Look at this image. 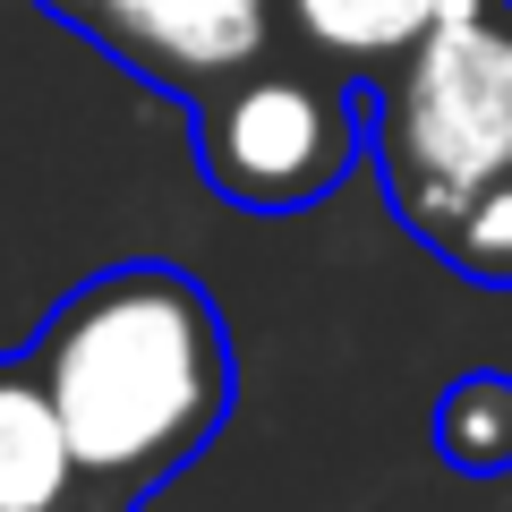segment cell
Returning a JSON list of instances; mask_svg holds the SVG:
<instances>
[{"label": "cell", "instance_id": "1", "mask_svg": "<svg viewBox=\"0 0 512 512\" xmlns=\"http://www.w3.org/2000/svg\"><path fill=\"white\" fill-rule=\"evenodd\" d=\"M26 359L86 461V487L137 495V504L222 436L239 393L231 325L214 291L163 256L86 274L35 325Z\"/></svg>", "mask_w": 512, "mask_h": 512}, {"label": "cell", "instance_id": "2", "mask_svg": "<svg viewBox=\"0 0 512 512\" xmlns=\"http://www.w3.org/2000/svg\"><path fill=\"white\" fill-rule=\"evenodd\" d=\"M367 154L393 222L427 248L444 214L512 171V0H444V18L367 86Z\"/></svg>", "mask_w": 512, "mask_h": 512}, {"label": "cell", "instance_id": "3", "mask_svg": "<svg viewBox=\"0 0 512 512\" xmlns=\"http://www.w3.org/2000/svg\"><path fill=\"white\" fill-rule=\"evenodd\" d=\"M188 154L239 214H308L367 154V86L282 52L188 111Z\"/></svg>", "mask_w": 512, "mask_h": 512}, {"label": "cell", "instance_id": "4", "mask_svg": "<svg viewBox=\"0 0 512 512\" xmlns=\"http://www.w3.org/2000/svg\"><path fill=\"white\" fill-rule=\"evenodd\" d=\"M35 9L86 35L137 86L171 94L180 111L214 103L231 77L291 52L274 0H35Z\"/></svg>", "mask_w": 512, "mask_h": 512}, {"label": "cell", "instance_id": "5", "mask_svg": "<svg viewBox=\"0 0 512 512\" xmlns=\"http://www.w3.org/2000/svg\"><path fill=\"white\" fill-rule=\"evenodd\" d=\"M77 495H86V461L35 359H0V512H69Z\"/></svg>", "mask_w": 512, "mask_h": 512}, {"label": "cell", "instance_id": "6", "mask_svg": "<svg viewBox=\"0 0 512 512\" xmlns=\"http://www.w3.org/2000/svg\"><path fill=\"white\" fill-rule=\"evenodd\" d=\"M274 9H282V43L350 86H376L444 18V0H274Z\"/></svg>", "mask_w": 512, "mask_h": 512}, {"label": "cell", "instance_id": "7", "mask_svg": "<svg viewBox=\"0 0 512 512\" xmlns=\"http://www.w3.org/2000/svg\"><path fill=\"white\" fill-rule=\"evenodd\" d=\"M436 461L461 478L512 470V376L504 367H470L436 393Z\"/></svg>", "mask_w": 512, "mask_h": 512}, {"label": "cell", "instance_id": "8", "mask_svg": "<svg viewBox=\"0 0 512 512\" xmlns=\"http://www.w3.org/2000/svg\"><path fill=\"white\" fill-rule=\"evenodd\" d=\"M427 248H436L461 282H478V291H512V171L487 180L461 214H444L436 231H427Z\"/></svg>", "mask_w": 512, "mask_h": 512}, {"label": "cell", "instance_id": "9", "mask_svg": "<svg viewBox=\"0 0 512 512\" xmlns=\"http://www.w3.org/2000/svg\"><path fill=\"white\" fill-rule=\"evenodd\" d=\"M69 512H137V495H111V487H86Z\"/></svg>", "mask_w": 512, "mask_h": 512}]
</instances>
